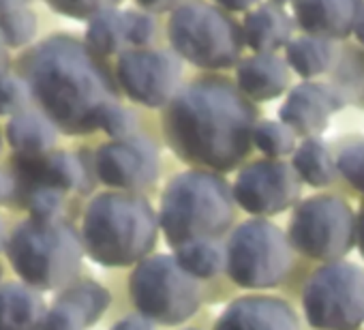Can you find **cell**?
I'll return each mask as SVG.
<instances>
[{"mask_svg":"<svg viewBox=\"0 0 364 330\" xmlns=\"http://www.w3.org/2000/svg\"><path fill=\"white\" fill-rule=\"evenodd\" d=\"M257 122L259 112L238 84L223 75H202L167 103L163 135L180 161L221 174L251 154Z\"/></svg>","mask_w":364,"mask_h":330,"instance_id":"obj_1","label":"cell"},{"mask_svg":"<svg viewBox=\"0 0 364 330\" xmlns=\"http://www.w3.org/2000/svg\"><path fill=\"white\" fill-rule=\"evenodd\" d=\"M24 73L46 116L69 135L101 129L103 114L120 103L107 67L73 37L39 43L24 58Z\"/></svg>","mask_w":364,"mask_h":330,"instance_id":"obj_2","label":"cell"},{"mask_svg":"<svg viewBox=\"0 0 364 330\" xmlns=\"http://www.w3.org/2000/svg\"><path fill=\"white\" fill-rule=\"evenodd\" d=\"M159 232V215L144 196L105 191L95 196L84 213L82 243L95 264L124 268L150 257Z\"/></svg>","mask_w":364,"mask_h":330,"instance_id":"obj_3","label":"cell"},{"mask_svg":"<svg viewBox=\"0 0 364 330\" xmlns=\"http://www.w3.org/2000/svg\"><path fill=\"white\" fill-rule=\"evenodd\" d=\"M234 189L223 174L191 168L161 193V232L173 251L198 240H221L234 225Z\"/></svg>","mask_w":364,"mask_h":330,"instance_id":"obj_4","label":"cell"},{"mask_svg":"<svg viewBox=\"0 0 364 330\" xmlns=\"http://www.w3.org/2000/svg\"><path fill=\"white\" fill-rule=\"evenodd\" d=\"M84 253L82 234L67 221H24L7 243L14 270L35 289L69 287L80 275Z\"/></svg>","mask_w":364,"mask_h":330,"instance_id":"obj_5","label":"cell"},{"mask_svg":"<svg viewBox=\"0 0 364 330\" xmlns=\"http://www.w3.org/2000/svg\"><path fill=\"white\" fill-rule=\"evenodd\" d=\"M167 39L180 58L208 71L238 67L247 46L242 24L225 9L204 0H187L171 11Z\"/></svg>","mask_w":364,"mask_h":330,"instance_id":"obj_6","label":"cell"},{"mask_svg":"<svg viewBox=\"0 0 364 330\" xmlns=\"http://www.w3.org/2000/svg\"><path fill=\"white\" fill-rule=\"evenodd\" d=\"M294 264V247L287 234L268 219L238 223L225 243V272L245 289H270L281 285Z\"/></svg>","mask_w":364,"mask_h":330,"instance_id":"obj_7","label":"cell"},{"mask_svg":"<svg viewBox=\"0 0 364 330\" xmlns=\"http://www.w3.org/2000/svg\"><path fill=\"white\" fill-rule=\"evenodd\" d=\"M129 292L137 313L163 326L185 324L202 304L200 281L165 253L150 255L133 268Z\"/></svg>","mask_w":364,"mask_h":330,"instance_id":"obj_8","label":"cell"},{"mask_svg":"<svg viewBox=\"0 0 364 330\" xmlns=\"http://www.w3.org/2000/svg\"><path fill=\"white\" fill-rule=\"evenodd\" d=\"M287 238L300 255L332 264L343 260L358 240V215L353 208L328 193L302 200L289 219Z\"/></svg>","mask_w":364,"mask_h":330,"instance_id":"obj_9","label":"cell"},{"mask_svg":"<svg viewBox=\"0 0 364 330\" xmlns=\"http://www.w3.org/2000/svg\"><path fill=\"white\" fill-rule=\"evenodd\" d=\"M302 311L315 330H358L364 324V268L345 260L317 268L302 289Z\"/></svg>","mask_w":364,"mask_h":330,"instance_id":"obj_10","label":"cell"},{"mask_svg":"<svg viewBox=\"0 0 364 330\" xmlns=\"http://www.w3.org/2000/svg\"><path fill=\"white\" fill-rule=\"evenodd\" d=\"M232 189L236 206L257 219H268L300 204L302 181L283 159H257L238 172Z\"/></svg>","mask_w":364,"mask_h":330,"instance_id":"obj_11","label":"cell"},{"mask_svg":"<svg viewBox=\"0 0 364 330\" xmlns=\"http://www.w3.org/2000/svg\"><path fill=\"white\" fill-rule=\"evenodd\" d=\"M116 78L131 101L146 107H167L180 90L182 60L169 50H127L118 58Z\"/></svg>","mask_w":364,"mask_h":330,"instance_id":"obj_12","label":"cell"},{"mask_svg":"<svg viewBox=\"0 0 364 330\" xmlns=\"http://www.w3.org/2000/svg\"><path fill=\"white\" fill-rule=\"evenodd\" d=\"M97 179L120 191L135 193L159 179V150L146 135H131L103 144L95 154Z\"/></svg>","mask_w":364,"mask_h":330,"instance_id":"obj_13","label":"cell"},{"mask_svg":"<svg viewBox=\"0 0 364 330\" xmlns=\"http://www.w3.org/2000/svg\"><path fill=\"white\" fill-rule=\"evenodd\" d=\"M343 107V99L330 84L306 80L289 90L285 103L279 110V120L287 124L296 135L309 139L319 137L328 129L332 114Z\"/></svg>","mask_w":364,"mask_h":330,"instance_id":"obj_14","label":"cell"},{"mask_svg":"<svg viewBox=\"0 0 364 330\" xmlns=\"http://www.w3.org/2000/svg\"><path fill=\"white\" fill-rule=\"evenodd\" d=\"M16 170L26 187H48L60 193L67 191H90L92 176L86 163L71 152H46L35 156L20 154Z\"/></svg>","mask_w":364,"mask_h":330,"instance_id":"obj_15","label":"cell"},{"mask_svg":"<svg viewBox=\"0 0 364 330\" xmlns=\"http://www.w3.org/2000/svg\"><path fill=\"white\" fill-rule=\"evenodd\" d=\"M215 330H300V319L287 300L268 294H249L223 309Z\"/></svg>","mask_w":364,"mask_h":330,"instance_id":"obj_16","label":"cell"},{"mask_svg":"<svg viewBox=\"0 0 364 330\" xmlns=\"http://www.w3.org/2000/svg\"><path fill=\"white\" fill-rule=\"evenodd\" d=\"M296 24L304 35L343 41L353 35L364 0H294Z\"/></svg>","mask_w":364,"mask_h":330,"instance_id":"obj_17","label":"cell"},{"mask_svg":"<svg viewBox=\"0 0 364 330\" xmlns=\"http://www.w3.org/2000/svg\"><path fill=\"white\" fill-rule=\"evenodd\" d=\"M236 84L253 103L272 101L289 86V65L277 54H253L238 63Z\"/></svg>","mask_w":364,"mask_h":330,"instance_id":"obj_18","label":"cell"},{"mask_svg":"<svg viewBox=\"0 0 364 330\" xmlns=\"http://www.w3.org/2000/svg\"><path fill=\"white\" fill-rule=\"evenodd\" d=\"M294 22L274 3H262L245 16L242 35L245 43L255 54H277L291 41Z\"/></svg>","mask_w":364,"mask_h":330,"instance_id":"obj_19","label":"cell"},{"mask_svg":"<svg viewBox=\"0 0 364 330\" xmlns=\"http://www.w3.org/2000/svg\"><path fill=\"white\" fill-rule=\"evenodd\" d=\"M46 315V302L33 285H0V330H41Z\"/></svg>","mask_w":364,"mask_h":330,"instance_id":"obj_20","label":"cell"},{"mask_svg":"<svg viewBox=\"0 0 364 330\" xmlns=\"http://www.w3.org/2000/svg\"><path fill=\"white\" fill-rule=\"evenodd\" d=\"M336 56L338 50L334 41L311 35L296 37L285 48V63L289 65V69H294V73L304 78V82L332 71Z\"/></svg>","mask_w":364,"mask_h":330,"instance_id":"obj_21","label":"cell"},{"mask_svg":"<svg viewBox=\"0 0 364 330\" xmlns=\"http://www.w3.org/2000/svg\"><path fill=\"white\" fill-rule=\"evenodd\" d=\"M291 165L302 181V185L321 189L334 183L338 176L336 170V159L330 150V146L321 137H309L302 139L294 152Z\"/></svg>","mask_w":364,"mask_h":330,"instance_id":"obj_22","label":"cell"},{"mask_svg":"<svg viewBox=\"0 0 364 330\" xmlns=\"http://www.w3.org/2000/svg\"><path fill=\"white\" fill-rule=\"evenodd\" d=\"M7 139L24 156L46 154L56 144V127L39 112H22L9 120Z\"/></svg>","mask_w":364,"mask_h":330,"instance_id":"obj_23","label":"cell"},{"mask_svg":"<svg viewBox=\"0 0 364 330\" xmlns=\"http://www.w3.org/2000/svg\"><path fill=\"white\" fill-rule=\"evenodd\" d=\"M345 105L364 110V48L343 46L328 82Z\"/></svg>","mask_w":364,"mask_h":330,"instance_id":"obj_24","label":"cell"},{"mask_svg":"<svg viewBox=\"0 0 364 330\" xmlns=\"http://www.w3.org/2000/svg\"><path fill=\"white\" fill-rule=\"evenodd\" d=\"M176 262L193 279H213L225 270V245L221 240H198L173 251Z\"/></svg>","mask_w":364,"mask_h":330,"instance_id":"obj_25","label":"cell"},{"mask_svg":"<svg viewBox=\"0 0 364 330\" xmlns=\"http://www.w3.org/2000/svg\"><path fill=\"white\" fill-rule=\"evenodd\" d=\"M86 41L97 56H114L122 52L129 46L124 11L112 9L92 18L86 33Z\"/></svg>","mask_w":364,"mask_h":330,"instance_id":"obj_26","label":"cell"},{"mask_svg":"<svg viewBox=\"0 0 364 330\" xmlns=\"http://www.w3.org/2000/svg\"><path fill=\"white\" fill-rule=\"evenodd\" d=\"M296 137L298 135L281 120H259L253 131V146L268 159H283L296 152Z\"/></svg>","mask_w":364,"mask_h":330,"instance_id":"obj_27","label":"cell"},{"mask_svg":"<svg viewBox=\"0 0 364 330\" xmlns=\"http://www.w3.org/2000/svg\"><path fill=\"white\" fill-rule=\"evenodd\" d=\"M60 296L71 300L75 307H80V311L86 315L90 326L97 324L105 315L109 300H112L109 292L97 281H77V283L65 287Z\"/></svg>","mask_w":364,"mask_h":330,"instance_id":"obj_28","label":"cell"},{"mask_svg":"<svg viewBox=\"0 0 364 330\" xmlns=\"http://www.w3.org/2000/svg\"><path fill=\"white\" fill-rule=\"evenodd\" d=\"M336 170L338 176L355 191L364 193V137H349L345 139L336 154Z\"/></svg>","mask_w":364,"mask_h":330,"instance_id":"obj_29","label":"cell"},{"mask_svg":"<svg viewBox=\"0 0 364 330\" xmlns=\"http://www.w3.org/2000/svg\"><path fill=\"white\" fill-rule=\"evenodd\" d=\"M26 208L31 217L41 223L60 221L63 215V193L48 187H26Z\"/></svg>","mask_w":364,"mask_h":330,"instance_id":"obj_30","label":"cell"},{"mask_svg":"<svg viewBox=\"0 0 364 330\" xmlns=\"http://www.w3.org/2000/svg\"><path fill=\"white\" fill-rule=\"evenodd\" d=\"M35 31H37V20L28 9H18L0 16V37L11 48H20L28 43Z\"/></svg>","mask_w":364,"mask_h":330,"instance_id":"obj_31","label":"cell"},{"mask_svg":"<svg viewBox=\"0 0 364 330\" xmlns=\"http://www.w3.org/2000/svg\"><path fill=\"white\" fill-rule=\"evenodd\" d=\"M90 328L86 315L71 300L58 296L56 302L48 309L41 330H86Z\"/></svg>","mask_w":364,"mask_h":330,"instance_id":"obj_32","label":"cell"},{"mask_svg":"<svg viewBox=\"0 0 364 330\" xmlns=\"http://www.w3.org/2000/svg\"><path fill=\"white\" fill-rule=\"evenodd\" d=\"M48 3L58 14H65L75 20H88L105 11H112L120 0H48Z\"/></svg>","mask_w":364,"mask_h":330,"instance_id":"obj_33","label":"cell"},{"mask_svg":"<svg viewBox=\"0 0 364 330\" xmlns=\"http://www.w3.org/2000/svg\"><path fill=\"white\" fill-rule=\"evenodd\" d=\"M31 86L18 78L0 80V114H22L31 101Z\"/></svg>","mask_w":364,"mask_h":330,"instance_id":"obj_34","label":"cell"},{"mask_svg":"<svg viewBox=\"0 0 364 330\" xmlns=\"http://www.w3.org/2000/svg\"><path fill=\"white\" fill-rule=\"evenodd\" d=\"M124 20H127L129 46H135V50H137V48H146L148 43H152V39L156 37V20L152 14L124 11Z\"/></svg>","mask_w":364,"mask_h":330,"instance_id":"obj_35","label":"cell"},{"mask_svg":"<svg viewBox=\"0 0 364 330\" xmlns=\"http://www.w3.org/2000/svg\"><path fill=\"white\" fill-rule=\"evenodd\" d=\"M135 127H137V116L129 107H122L120 103L112 105L101 120V129L114 139H124L135 135Z\"/></svg>","mask_w":364,"mask_h":330,"instance_id":"obj_36","label":"cell"},{"mask_svg":"<svg viewBox=\"0 0 364 330\" xmlns=\"http://www.w3.org/2000/svg\"><path fill=\"white\" fill-rule=\"evenodd\" d=\"M135 3L148 14H165V11H176L185 0H135Z\"/></svg>","mask_w":364,"mask_h":330,"instance_id":"obj_37","label":"cell"},{"mask_svg":"<svg viewBox=\"0 0 364 330\" xmlns=\"http://www.w3.org/2000/svg\"><path fill=\"white\" fill-rule=\"evenodd\" d=\"M112 330H154V326H152L150 319H146L144 315L135 313V315H127L120 321H116L112 326Z\"/></svg>","mask_w":364,"mask_h":330,"instance_id":"obj_38","label":"cell"},{"mask_svg":"<svg viewBox=\"0 0 364 330\" xmlns=\"http://www.w3.org/2000/svg\"><path fill=\"white\" fill-rule=\"evenodd\" d=\"M215 3L228 11H247L249 14V9H253L259 0H215Z\"/></svg>","mask_w":364,"mask_h":330,"instance_id":"obj_39","label":"cell"},{"mask_svg":"<svg viewBox=\"0 0 364 330\" xmlns=\"http://www.w3.org/2000/svg\"><path fill=\"white\" fill-rule=\"evenodd\" d=\"M355 247L364 260V202L360 206V213H358V240H355Z\"/></svg>","mask_w":364,"mask_h":330,"instance_id":"obj_40","label":"cell"},{"mask_svg":"<svg viewBox=\"0 0 364 330\" xmlns=\"http://www.w3.org/2000/svg\"><path fill=\"white\" fill-rule=\"evenodd\" d=\"M28 0H0V11H18L22 5H26Z\"/></svg>","mask_w":364,"mask_h":330,"instance_id":"obj_41","label":"cell"},{"mask_svg":"<svg viewBox=\"0 0 364 330\" xmlns=\"http://www.w3.org/2000/svg\"><path fill=\"white\" fill-rule=\"evenodd\" d=\"M11 196V183L5 174H0V202H5Z\"/></svg>","mask_w":364,"mask_h":330,"instance_id":"obj_42","label":"cell"},{"mask_svg":"<svg viewBox=\"0 0 364 330\" xmlns=\"http://www.w3.org/2000/svg\"><path fill=\"white\" fill-rule=\"evenodd\" d=\"M353 37H355V41L364 48V11H362V16H360V20H358V24H355V31H353Z\"/></svg>","mask_w":364,"mask_h":330,"instance_id":"obj_43","label":"cell"},{"mask_svg":"<svg viewBox=\"0 0 364 330\" xmlns=\"http://www.w3.org/2000/svg\"><path fill=\"white\" fill-rule=\"evenodd\" d=\"M5 69H7V52L3 48V37H0V80L5 78Z\"/></svg>","mask_w":364,"mask_h":330,"instance_id":"obj_44","label":"cell"},{"mask_svg":"<svg viewBox=\"0 0 364 330\" xmlns=\"http://www.w3.org/2000/svg\"><path fill=\"white\" fill-rule=\"evenodd\" d=\"M7 243H9V238H7V230H5L3 217H0V251L7 249Z\"/></svg>","mask_w":364,"mask_h":330,"instance_id":"obj_45","label":"cell"},{"mask_svg":"<svg viewBox=\"0 0 364 330\" xmlns=\"http://www.w3.org/2000/svg\"><path fill=\"white\" fill-rule=\"evenodd\" d=\"M270 3H274V5H287V3H294V0H270Z\"/></svg>","mask_w":364,"mask_h":330,"instance_id":"obj_46","label":"cell"},{"mask_svg":"<svg viewBox=\"0 0 364 330\" xmlns=\"http://www.w3.org/2000/svg\"><path fill=\"white\" fill-rule=\"evenodd\" d=\"M185 330H200V328H185Z\"/></svg>","mask_w":364,"mask_h":330,"instance_id":"obj_47","label":"cell"}]
</instances>
